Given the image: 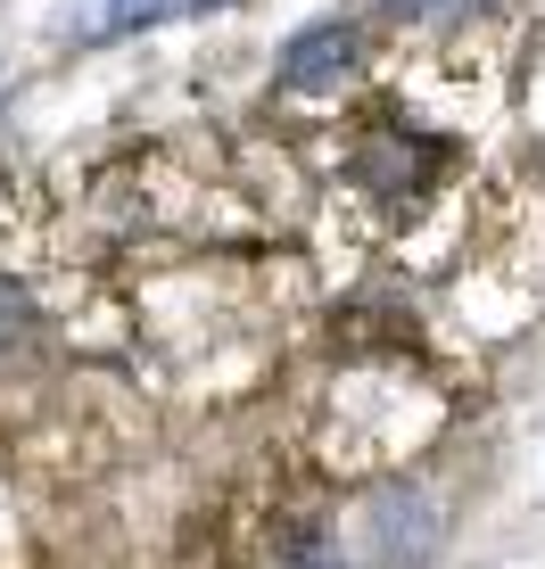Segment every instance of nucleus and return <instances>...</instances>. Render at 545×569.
I'll use <instances>...</instances> for the list:
<instances>
[{"instance_id":"f257e3e1","label":"nucleus","mask_w":545,"mask_h":569,"mask_svg":"<svg viewBox=\"0 0 545 569\" xmlns=\"http://www.w3.org/2000/svg\"><path fill=\"white\" fill-rule=\"evenodd\" d=\"M356 58H364V33L339 26V17H323V26H306L298 42L281 50V83L289 91H339L347 74H356Z\"/></svg>"},{"instance_id":"f03ea898","label":"nucleus","mask_w":545,"mask_h":569,"mask_svg":"<svg viewBox=\"0 0 545 569\" xmlns=\"http://www.w3.org/2000/svg\"><path fill=\"white\" fill-rule=\"evenodd\" d=\"M182 0H67V9L50 17V42H75V50H100V42H125V33L158 26L174 17Z\"/></svg>"},{"instance_id":"7ed1b4c3","label":"nucleus","mask_w":545,"mask_h":569,"mask_svg":"<svg viewBox=\"0 0 545 569\" xmlns=\"http://www.w3.org/2000/svg\"><path fill=\"white\" fill-rule=\"evenodd\" d=\"M388 17H405V26H446V17H463V9H479V0H380Z\"/></svg>"}]
</instances>
